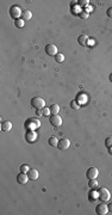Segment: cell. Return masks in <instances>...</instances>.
<instances>
[{"label": "cell", "instance_id": "12", "mask_svg": "<svg viewBox=\"0 0 112 215\" xmlns=\"http://www.w3.org/2000/svg\"><path fill=\"white\" fill-rule=\"evenodd\" d=\"M28 176L31 181H36L38 178V171L36 168H30V171L28 172Z\"/></svg>", "mask_w": 112, "mask_h": 215}, {"label": "cell", "instance_id": "3", "mask_svg": "<svg viewBox=\"0 0 112 215\" xmlns=\"http://www.w3.org/2000/svg\"><path fill=\"white\" fill-rule=\"evenodd\" d=\"M98 192H99V200L101 201V202H108L110 201V199H111V194H110V191L106 189V188H100L99 190H98Z\"/></svg>", "mask_w": 112, "mask_h": 215}, {"label": "cell", "instance_id": "28", "mask_svg": "<svg viewBox=\"0 0 112 215\" xmlns=\"http://www.w3.org/2000/svg\"><path fill=\"white\" fill-rule=\"evenodd\" d=\"M80 18H81V19H86V18H88V12L80 13Z\"/></svg>", "mask_w": 112, "mask_h": 215}, {"label": "cell", "instance_id": "24", "mask_svg": "<svg viewBox=\"0 0 112 215\" xmlns=\"http://www.w3.org/2000/svg\"><path fill=\"white\" fill-rule=\"evenodd\" d=\"M29 171H30V168H29V166H28V165H25V164H24V165H21V166H20V172H24V173H28Z\"/></svg>", "mask_w": 112, "mask_h": 215}, {"label": "cell", "instance_id": "26", "mask_svg": "<svg viewBox=\"0 0 112 215\" xmlns=\"http://www.w3.org/2000/svg\"><path fill=\"white\" fill-rule=\"evenodd\" d=\"M88 3H89L88 0H80V1H79V5H80V6H87Z\"/></svg>", "mask_w": 112, "mask_h": 215}, {"label": "cell", "instance_id": "21", "mask_svg": "<svg viewBox=\"0 0 112 215\" xmlns=\"http://www.w3.org/2000/svg\"><path fill=\"white\" fill-rule=\"evenodd\" d=\"M24 24H25V22H24L23 19H17V20L14 22V25H16L17 28H19V29H20V28H23V27H24Z\"/></svg>", "mask_w": 112, "mask_h": 215}, {"label": "cell", "instance_id": "20", "mask_svg": "<svg viewBox=\"0 0 112 215\" xmlns=\"http://www.w3.org/2000/svg\"><path fill=\"white\" fill-rule=\"evenodd\" d=\"M98 181H97V178L96 179H89V182H88V185H89V188H92V189H94V188H97L98 186Z\"/></svg>", "mask_w": 112, "mask_h": 215}, {"label": "cell", "instance_id": "22", "mask_svg": "<svg viewBox=\"0 0 112 215\" xmlns=\"http://www.w3.org/2000/svg\"><path fill=\"white\" fill-rule=\"evenodd\" d=\"M105 146H106L107 148H111V147H112V136L106 138V140H105Z\"/></svg>", "mask_w": 112, "mask_h": 215}, {"label": "cell", "instance_id": "27", "mask_svg": "<svg viewBox=\"0 0 112 215\" xmlns=\"http://www.w3.org/2000/svg\"><path fill=\"white\" fill-rule=\"evenodd\" d=\"M106 14H107V17L112 18V7H108V9H107V11H106Z\"/></svg>", "mask_w": 112, "mask_h": 215}, {"label": "cell", "instance_id": "10", "mask_svg": "<svg viewBox=\"0 0 112 215\" xmlns=\"http://www.w3.org/2000/svg\"><path fill=\"white\" fill-rule=\"evenodd\" d=\"M29 179H30V178H29L28 173H24V172H20V173L17 176V182H18L19 184H26Z\"/></svg>", "mask_w": 112, "mask_h": 215}, {"label": "cell", "instance_id": "25", "mask_svg": "<svg viewBox=\"0 0 112 215\" xmlns=\"http://www.w3.org/2000/svg\"><path fill=\"white\" fill-rule=\"evenodd\" d=\"M42 111H43V115L44 116H48V115L51 114L50 113V108H44V109H42Z\"/></svg>", "mask_w": 112, "mask_h": 215}, {"label": "cell", "instance_id": "2", "mask_svg": "<svg viewBox=\"0 0 112 215\" xmlns=\"http://www.w3.org/2000/svg\"><path fill=\"white\" fill-rule=\"evenodd\" d=\"M31 105L32 108H35L36 110H42L46 108V100L41 97H35L31 99Z\"/></svg>", "mask_w": 112, "mask_h": 215}, {"label": "cell", "instance_id": "7", "mask_svg": "<svg viewBox=\"0 0 112 215\" xmlns=\"http://www.w3.org/2000/svg\"><path fill=\"white\" fill-rule=\"evenodd\" d=\"M69 146H71V141H69V139L63 138V139L58 140V145H57V147H58L61 150H66V149H68V148H69Z\"/></svg>", "mask_w": 112, "mask_h": 215}, {"label": "cell", "instance_id": "8", "mask_svg": "<svg viewBox=\"0 0 112 215\" xmlns=\"http://www.w3.org/2000/svg\"><path fill=\"white\" fill-rule=\"evenodd\" d=\"M49 122L53 127H61L62 124V118L58 115H51V117H49Z\"/></svg>", "mask_w": 112, "mask_h": 215}, {"label": "cell", "instance_id": "16", "mask_svg": "<svg viewBox=\"0 0 112 215\" xmlns=\"http://www.w3.org/2000/svg\"><path fill=\"white\" fill-rule=\"evenodd\" d=\"M87 41H88V37L86 35H80L79 38H78L79 44H81V46H86L87 44Z\"/></svg>", "mask_w": 112, "mask_h": 215}, {"label": "cell", "instance_id": "4", "mask_svg": "<svg viewBox=\"0 0 112 215\" xmlns=\"http://www.w3.org/2000/svg\"><path fill=\"white\" fill-rule=\"evenodd\" d=\"M10 14H11V17H12L14 20H17V19H19V17H21L23 12H21V10L19 9V6L13 5V6L10 9Z\"/></svg>", "mask_w": 112, "mask_h": 215}, {"label": "cell", "instance_id": "11", "mask_svg": "<svg viewBox=\"0 0 112 215\" xmlns=\"http://www.w3.org/2000/svg\"><path fill=\"white\" fill-rule=\"evenodd\" d=\"M25 139H26L28 142H34V141H36V139H37L36 132H35V130H29V132L26 133V135H25Z\"/></svg>", "mask_w": 112, "mask_h": 215}, {"label": "cell", "instance_id": "30", "mask_svg": "<svg viewBox=\"0 0 112 215\" xmlns=\"http://www.w3.org/2000/svg\"><path fill=\"white\" fill-rule=\"evenodd\" d=\"M107 207H108V211H111V213H112V203H110Z\"/></svg>", "mask_w": 112, "mask_h": 215}, {"label": "cell", "instance_id": "29", "mask_svg": "<svg viewBox=\"0 0 112 215\" xmlns=\"http://www.w3.org/2000/svg\"><path fill=\"white\" fill-rule=\"evenodd\" d=\"M43 115V111L42 110H37V116H42Z\"/></svg>", "mask_w": 112, "mask_h": 215}, {"label": "cell", "instance_id": "1", "mask_svg": "<svg viewBox=\"0 0 112 215\" xmlns=\"http://www.w3.org/2000/svg\"><path fill=\"white\" fill-rule=\"evenodd\" d=\"M25 128L28 130H36L41 127V121L38 118H28L24 123Z\"/></svg>", "mask_w": 112, "mask_h": 215}, {"label": "cell", "instance_id": "5", "mask_svg": "<svg viewBox=\"0 0 112 215\" xmlns=\"http://www.w3.org/2000/svg\"><path fill=\"white\" fill-rule=\"evenodd\" d=\"M98 175H99V171L97 167H89L86 172V177L88 179H96L98 177Z\"/></svg>", "mask_w": 112, "mask_h": 215}, {"label": "cell", "instance_id": "23", "mask_svg": "<svg viewBox=\"0 0 112 215\" xmlns=\"http://www.w3.org/2000/svg\"><path fill=\"white\" fill-rule=\"evenodd\" d=\"M71 106H72V109H74V110H79V109H80V105L78 104V102H76V100H72Z\"/></svg>", "mask_w": 112, "mask_h": 215}, {"label": "cell", "instance_id": "31", "mask_svg": "<svg viewBox=\"0 0 112 215\" xmlns=\"http://www.w3.org/2000/svg\"><path fill=\"white\" fill-rule=\"evenodd\" d=\"M110 81H111V82H112V73H111V74H110Z\"/></svg>", "mask_w": 112, "mask_h": 215}, {"label": "cell", "instance_id": "9", "mask_svg": "<svg viewBox=\"0 0 112 215\" xmlns=\"http://www.w3.org/2000/svg\"><path fill=\"white\" fill-rule=\"evenodd\" d=\"M46 53L49 55V56H54L57 54V47L55 44H47L46 46Z\"/></svg>", "mask_w": 112, "mask_h": 215}, {"label": "cell", "instance_id": "18", "mask_svg": "<svg viewBox=\"0 0 112 215\" xmlns=\"http://www.w3.org/2000/svg\"><path fill=\"white\" fill-rule=\"evenodd\" d=\"M48 143H49V146H51V147H57L58 140H57L55 136H51V138L48 140Z\"/></svg>", "mask_w": 112, "mask_h": 215}, {"label": "cell", "instance_id": "15", "mask_svg": "<svg viewBox=\"0 0 112 215\" xmlns=\"http://www.w3.org/2000/svg\"><path fill=\"white\" fill-rule=\"evenodd\" d=\"M31 18H32V12H31V11H29V10L24 11V12H23V14H21V19H23L24 22H29Z\"/></svg>", "mask_w": 112, "mask_h": 215}, {"label": "cell", "instance_id": "19", "mask_svg": "<svg viewBox=\"0 0 112 215\" xmlns=\"http://www.w3.org/2000/svg\"><path fill=\"white\" fill-rule=\"evenodd\" d=\"M63 60H64V55H63V54L57 53V54L55 55V61H56V62L61 63V62H63Z\"/></svg>", "mask_w": 112, "mask_h": 215}, {"label": "cell", "instance_id": "17", "mask_svg": "<svg viewBox=\"0 0 112 215\" xmlns=\"http://www.w3.org/2000/svg\"><path fill=\"white\" fill-rule=\"evenodd\" d=\"M58 111H60V106L57 104H53L50 106V113H51V115H57Z\"/></svg>", "mask_w": 112, "mask_h": 215}, {"label": "cell", "instance_id": "14", "mask_svg": "<svg viewBox=\"0 0 112 215\" xmlns=\"http://www.w3.org/2000/svg\"><path fill=\"white\" fill-rule=\"evenodd\" d=\"M12 129V123L10 121H5L1 123V130L3 132H10Z\"/></svg>", "mask_w": 112, "mask_h": 215}, {"label": "cell", "instance_id": "6", "mask_svg": "<svg viewBox=\"0 0 112 215\" xmlns=\"http://www.w3.org/2000/svg\"><path fill=\"white\" fill-rule=\"evenodd\" d=\"M96 213H97L98 215H105V214H107V213H108V207H107V204H105V202L99 203V204L96 207Z\"/></svg>", "mask_w": 112, "mask_h": 215}, {"label": "cell", "instance_id": "13", "mask_svg": "<svg viewBox=\"0 0 112 215\" xmlns=\"http://www.w3.org/2000/svg\"><path fill=\"white\" fill-rule=\"evenodd\" d=\"M97 199H99V192H98V191L92 190L91 192H89V196H88L89 202H96V201H97Z\"/></svg>", "mask_w": 112, "mask_h": 215}]
</instances>
